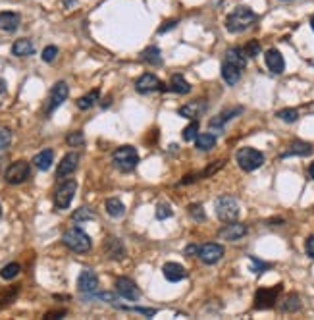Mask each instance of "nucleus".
<instances>
[{
  "mask_svg": "<svg viewBox=\"0 0 314 320\" xmlns=\"http://www.w3.org/2000/svg\"><path fill=\"white\" fill-rule=\"evenodd\" d=\"M257 14L252 12L249 6H237L228 17H226V29L229 33H243L249 27H252V24H257Z\"/></svg>",
  "mask_w": 314,
  "mask_h": 320,
  "instance_id": "f257e3e1",
  "label": "nucleus"
},
{
  "mask_svg": "<svg viewBox=\"0 0 314 320\" xmlns=\"http://www.w3.org/2000/svg\"><path fill=\"white\" fill-rule=\"evenodd\" d=\"M62 241L64 245L68 249H71L73 253H87V251H91V247H93V241L89 237V233H85L77 226L66 230L62 235Z\"/></svg>",
  "mask_w": 314,
  "mask_h": 320,
  "instance_id": "f03ea898",
  "label": "nucleus"
},
{
  "mask_svg": "<svg viewBox=\"0 0 314 320\" xmlns=\"http://www.w3.org/2000/svg\"><path fill=\"white\" fill-rule=\"evenodd\" d=\"M112 162L122 172H133L139 164V152L131 145H122L112 152Z\"/></svg>",
  "mask_w": 314,
  "mask_h": 320,
  "instance_id": "7ed1b4c3",
  "label": "nucleus"
},
{
  "mask_svg": "<svg viewBox=\"0 0 314 320\" xmlns=\"http://www.w3.org/2000/svg\"><path fill=\"white\" fill-rule=\"evenodd\" d=\"M235 160L241 170L254 172V170H259L264 164V154L260 151H257V149H252V147H243V149L237 151Z\"/></svg>",
  "mask_w": 314,
  "mask_h": 320,
  "instance_id": "20e7f679",
  "label": "nucleus"
},
{
  "mask_svg": "<svg viewBox=\"0 0 314 320\" xmlns=\"http://www.w3.org/2000/svg\"><path fill=\"white\" fill-rule=\"evenodd\" d=\"M214 208H216V216L220 218L222 222H235L237 218H239V203L231 195L218 197Z\"/></svg>",
  "mask_w": 314,
  "mask_h": 320,
  "instance_id": "39448f33",
  "label": "nucleus"
},
{
  "mask_svg": "<svg viewBox=\"0 0 314 320\" xmlns=\"http://www.w3.org/2000/svg\"><path fill=\"white\" fill-rule=\"evenodd\" d=\"M282 289H283L282 284L272 286V288H259L257 293H254V309H257V311L272 309V307L278 303V297L282 293Z\"/></svg>",
  "mask_w": 314,
  "mask_h": 320,
  "instance_id": "423d86ee",
  "label": "nucleus"
},
{
  "mask_svg": "<svg viewBox=\"0 0 314 320\" xmlns=\"http://www.w3.org/2000/svg\"><path fill=\"white\" fill-rule=\"evenodd\" d=\"M75 191H77V182L75 179H64L54 191V207L66 210L75 197Z\"/></svg>",
  "mask_w": 314,
  "mask_h": 320,
  "instance_id": "0eeeda50",
  "label": "nucleus"
},
{
  "mask_svg": "<svg viewBox=\"0 0 314 320\" xmlns=\"http://www.w3.org/2000/svg\"><path fill=\"white\" fill-rule=\"evenodd\" d=\"M31 176V166H29V162H25V160H16L14 164H10V168L6 170V182L12 185H17V184H24L27 177Z\"/></svg>",
  "mask_w": 314,
  "mask_h": 320,
  "instance_id": "6e6552de",
  "label": "nucleus"
},
{
  "mask_svg": "<svg viewBox=\"0 0 314 320\" xmlns=\"http://www.w3.org/2000/svg\"><path fill=\"white\" fill-rule=\"evenodd\" d=\"M68 95H70V87H68V83H66V81H58L54 87H52V91H50V96H48L47 116H50V114L54 112L56 108H58V106H60V104L68 98Z\"/></svg>",
  "mask_w": 314,
  "mask_h": 320,
  "instance_id": "1a4fd4ad",
  "label": "nucleus"
},
{
  "mask_svg": "<svg viewBox=\"0 0 314 320\" xmlns=\"http://www.w3.org/2000/svg\"><path fill=\"white\" fill-rule=\"evenodd\" d=\"M116 291H118V295H122L127 301H139V297H141V289L137 288V284L126 276L116 278Z\"/></svg>",
  "mask_w": 314,
  "mask_h": 320,
  "instance_id": "9d476101",
  "label": "nucleus"
},
{
  "mask_svg": "<svg viewBox=\"0 0 314 320\" xmlns=\"http://www.w3.org/2000/svg\"><path fill=\"white\" fill-rule=\"evenodd\" d=\"M96 288H99V276H96L93 270H89V268L81 270V274H79V278H77L79 293H83V295L89 297L96 291Z\"/></svg>",
  "mask_w": 314,
  "mask_h": 320,
  "instance_id": "9b49d317",
  "label": "nucleus"
},
{
  "mask_svg": "<svg viewBox=\"0 0 314 320\" xmlns=\"http://www.w3.org/2000/svg\"><path fill=\"white\" fill-rule=\"evenodd\" d=\"M135 89H137V93L147 95V93H154V91H164V85L154 73H143L141 77L135 81Z\"/></svg>",
  "mask_w": 314,
  "mask_h": 320,
  "instance_id": "f8f14e48",
  "label": "nucleus"
},
{
  "mask_svg": "<svg viewBox=\"0 0 314 320\" xmlns=\"http://www.w3.org/2000/svg\"><path fill=\"white\" fill-rule=\"evenodd\" d=\"M224 256V247L220 243H204L199 249V258L204 264H216Z\"/></svg>",
  "mask_w": 314,
  "mask_h": 320,
  "instance_id": "ddd939ff",
  "label": "nucleus"
},
{
  "mask_svg": "<svg viewBox=\"0 0 314 320\" xmlns=\"http://www.w3.org/2000/svg\"><path fill=\"white\" fill-rule=\"evenodd\" d=\"M77 164H79L77 152H68V154L60 160L58 168H56V177H58V179H64V177L71 176V174L77 170Z\"/></svg>",
  "mask_w": 314,
  "mask_h": 320,
  "instance_id": "4468645a",
  "label": "nucleus"
},
{
  "mask_svg": "<svg viewBox=\"0 0 314 320\" xmlns=\"http://www.w3.org/2000/svg\"><path fill=\"white\" fill-rule=\"evenodd\" d=\"M104 253L112 261H122L126 258V245L120 237H106L104 241Z\"/></svg>",
  "mask_w": 314,
  "mask_h": 320,
  "instance_id": "2eb2a0df",
  "label": "nucleus"
},
{
  "mask_svg": "<svg viewBox=\"0 0 314 320\" xmlns=\"http://www.w3.org/2000/svg\"><path fill=\"white\" fill-rule=\"evenodd\" d=\"M218 235L226 241H237L243 235H247V226L239 224V222H226V226L218 232Z\"/></svg>",
  "mask_w": 314,
  "mask_h": 320,
  "instance_id": "dca6fc26",
  "label": "nucleus"
},
{
  "mask_svg": "<svg viewBox=\"0 0 314 320\" xmlns=\"http://www.w3.org/2000/svg\"><path fill=\"white\" fill-rule=\"evenodd\" d=\"M264 60H266L268 70H270L272 73H276V75L283 73V70H285V60H283L282 52H280L278 48H270V50H266Z\"/></svg>",
  "mask_w": 314,
  "mask_h": 320,
  "instance_id": "f3484780",
  "label": "nucleus"
},
{
  "mask_svg": "<svg viewBox=\"0 0 314 320\" xmlns=\"http://www.w3.org/2000/svg\"><path fill=\"white\" fill-rule=\"evenodd\" d=\"M241 112H243V106H233V108H228V110L220 112L218 116H214L208 126H210L212 129H222L229 120H233V118H235V116H239Z\"/></svg>",
  "mask_w": 314,
  "mask_h": 320,
  "instance_id": "a211bd4d",
  "label": "nucleus"
},
{
  "mask_svg": "<svg viewBox=\"0 0 314 320\" xmlns=\"http://www.w3.org/2000/svg\"><path fill=\"white\" fill-rule=\"evenodd\" d=\"M204 110H206V103H204V101H191V103L183 104L178 112H180L181 118L195 120V118H199V116H201Z\"/></svg>",
  "mask_w": 314,
  "mask_h": 320,
  "instance_id": "6ab92c4d",
  "label": "nucleus"
},
{
  "mask_svg": "<svg viewBox=\"0 0 314 320\" xmlns=\"http://www.w3.org/2000/svg\"><path fill=\"white\" fill-rule=\"evenodd\" d=\"M241 73H243V68H239L233 62L224 60V64H222V79L226 81L228 85H235L237 81L241 79Z\"/></svg>",
  "mask_w": 314,
  "mask_h": 320,
  "instance_id": "aec40b11",
  "label": "nucleus"
},
{
  "mask_svg": "<svg viewBox=\"0 0 314 320\" xmlns=\"http://www.w3.org/2000/svg\"><path fill=\"white\" fill-rule=\"evenodd\" d=\"M162 274L168 282H180L187 278V270L180 263H166L162 266Z\"/></svg>",
  "mask_w": 314,
  "mask_h": 320,
  "instance_id": "412c9836",
  "label": "nucleus"
},
{
  "mask_svg": "<svg viewBox=\"0 0 314 320\" xmlns=\"http://www.w3.org/2000/svg\"><path fill=\"white\" fill-rule=\"evenodd\" d=\"M22 24V16L16 12H0V31L14 33Z\"/></svg>",
  "mask_w": 314,
  "mask_h": 320,
  "instance_id": "4be33fe9",
  "label": "nucleus"
},
{
  "mask_svg": "<svg viewBox=\"0 0 314 320\" xmlns=\"http://www.w3.org/2000/svg\"><path fill=\"white\" fill-rule=\"evenodd\" d=\"M312 145L306 143V141H301V139H295L293 143L289 145V149L285 152H282V158H287V156H308V154H312Z\"/></svg>",
  "mask_w": 314,
  "mask_h": 320,
  "instance_id": "5701e85b",
  "label": "nucleus"
},
{
  "mask_svg": "<svg viewBox=\"0 0 314 320\" xmlns=\"http://www.w3.org/2000/svg\"><path fill=\"white\" fill-rule=\"evenodd\" d=\"M52 162H54V151H52V149H43V151L37 152L35 158H33V164L39 170H43V172L50 168Z\"/></svg>",
  "mask_w": 314,
  "mask_h": 320,
  "instance_id": "b1692460",
  "label": "nucleus"
},
{
  "mask_svg": "<svg viewBox=\"0 0 314 320\" xmlns=\"http://www.w3.org/2000/svg\"><path fill=\"white\" fill-rule=\"evenodd\" d=\"M33 52H35V47H33V43L29 39H17L12 45V54L14 56L25 58V56H31Z\"/></svg>",
  "mask_w": 314,
  "mask_h": 320,
  "instance_id": "393cba45",
  "label": "nucleus"
},
{
  "mask_svg": "<svg viewBox=\"0 0 314 320\" xmlns=\"http://www.w3.org/2000/svg\"><path fill=\"white\" fill-rule=\"evenodd\" d=\"M170 89H172L173 93H178V95H187V93H191V83L183 75L175 73V75H172V79H170Z\"/></svg>",
  "mask_w": 314,
  "mask_h": 320,
  "instance_id": "a878e982",
  "label": "nucleus"
},
{
  "mask_svg": "<svg viewBox=\"0 0 314 320\" xmlns=\"http://www.w3.org/2000/svg\"><path fill=\"white\" fill-rule=\"evenodd\" d=\"M216 135L214 133H199V135L195 137V145L199 151H210V149H214L216 147Z\"/></svg>",
  "mask_w": 314,
  "mask_h": 320,
  "instance_id": "bb28decb",
  "label": "nucleus"
},
{
  "mask_svg": "<svg viewBox=\"0 0 314 320\" xmlns=\"http://www.w3.org/2000/svg\"><path fill=\"white\" fill-rule=\"evenodd\" d=\"M141 58L145 62H149L150 66H162V52H160V48L154 47V45L145 48L141 52Z\"/></svg>",
  "mask_w": 314,
  "mask_h": 320,
  "instance_id": "cd10ccee",
  "label": "nucleus"
},
{
  "mask_svg": "<svg viewBox=\"0 0 314 320\" xmlns=\"http://www.w3.org/2000/svg\"><path fill=\"white\" fill-rule=\"evenodd\" d=\"M301 307H303V303H301V297L297 293H289L282 301V305H280L282 312H297L301 311Z\"/></svg>",
  "mask_w": 314,
  "mask_h": 320,
  "instance_id": "c85d7f7f",
  "label": "nucleus"
},
{
  "mask_svg": "<svg viewBox=\"0 0 314 320\" xmlns=\"http://www.w3.org/2000/svg\"><path fill=\"white\" fill-rule=\"evenodd\" d=\"M99 96H101V91H99V89H93L91 93L79 96L77 98V108H81V110H89V108H93L94 104L99 103Z\"/></svg>",
  "mask_w": 314,
  "mask_h": 320,
  "instance_id": "c756f323",
  "label": "nucleus"
},
{
  "mask_svg": "<svg viewBox=\"0 0 314 320\" xmlns=\"http://www.w3.org/2000/svg\"><path fill=\"white\" fill-rule=\"evenodd\" d=\"M106 212H108V216L112 218H122L126 214V207H124V203L116 197H112V199L106 201Z\"/></svg>",
  "mask_w": 314,
  "mask_h": 320,
  "instance_id": "7c9ffc66",
  "label": "nucleus"
},
{
  "mask_svg": "<svg viewBox=\"0 0 314 320\" xmlns=\"http://www.w3.org/2000/svg\"><path fill=\"white\" fill-rule=\"evenodd\" d=\"M226 60L228 62H233V64H237L239 68H243L247 66V56H245L243 48H229L228 52H226Z\"/></svg>",
  "mask_w": 314,
  "mask_h": 320,
  "instance_id": "2f4dec72",
  "label": "nucleus"
},
{
  "mask_svg": "<svg viewBox=\"0 0 314 320\" xmlns=\"http://www.w3.org/2000/svg\"><path fill=\"white\" fill-rule=\"evenodd\" d=\"M17 293H19V286H12V288L4 289L2 293H0V309H4V307H8L16 301Z\"/></svg>",
  "mask_w": 314,
  "mask_h": 320,
  "instance_id": "473e14b6",
  "label": "nucleus"
},
{
  "mask_svg": "<svg viewBox=\"0 0 314 320\" xmlns=\"http://www.w3.org/2000/svg\"><path fill=\"white\" fill-rule=\"evenodd\" d=\"M19 272H22V266L17 263H10L0 270V278H4V280H14Z\"/></svg>",
  "mask_w": 314,
  "mask_h": 320,
  "instance_id": "72a5a7b5",
  "label": "nucleus"
},
{
  "mask_svg": "<svg viewBox=\"0 0 314 320\" xmlns=\"http://www.w3.org/2000/svg\"><path fill=\"white\" fill-rule=\"evenodd\" d=\"M276 118H280L282 122H287V124H293V122L299 120V112L295 108H282L276 112Z\"/></svg>",
  "mask_w": 314,
  "mask_h": 320,
  "instance_id": "f704fd0d",
  "label": "nucleus"
},
{
  "mask_svg": "<svg viewBox=\"0 0 314 320\" xmlns=\"http://www.w3.org/2000/svg\"><path fill=\"white\" fill-rule=\"evenodd\" d=\"M71 218H73V222H87V220H94V214L91 208L81 207L71 214Z\"/></svg>",
  "mask_w": 314,
  "mask_h": 320,
  "instance_id": "c9c22d12",
  "label": "nucleus"
},
{
  "mask_svg": "<svg viewBox=\"0 0 314 320\" xmlns=\"http://www.w3.org/2000/svg\"><path fill=\"white\" fill-rule=\"evenodd\" d=\"M197 135H199V120H191L187 128H183V139L185 141H195Z\"/></svg>",
  "mask_w": 314,
  "mask_h": 320,
  "instance_id": "e433bc0d",
  "label": "nucleus"
},
{
  "mask_svg": "<svg viewBox=\"0 0 314 320\" xmlns=\"http://www.w3.org/2000/svg\"><path fill=\"white\" fill-rule=\"evenodd\" d=\"M187 210H189V216L195 218L197 222H203L204 218H206V214H204V210H203V205H199V203H195V205H189Z\"/></svg>",
  "mask_w": 314,
  "mask_h": 320,
  "instance_id": "4c0bfd02",
  "label": "nucleus"
},
{
  "mask_svg": "<svg viewBox=\"0 0 314 320\" xmlns=\"http://www.w3.org/2000/svg\"><path fill=\"white\" fill-rule=\"evenodd\" d=\"M249 258H251V263H252V272L257 274V276L272 268V264H270V263H262V261H259L257 256H249Z\"/></svg>",
  "mask_w": 314,
  "mask_h": 320,
  "instance_id": "58836bf2",
  "label": "nucleus"
},
{
  "mask_svg": "<svg viewBox=\"0 0 314 320\" xmlns=\"http://www.w3.org/2000/svg\"><path fill=\"white\" fill-rule=\"evenodd\" d=\"M173 214L172 207H170V203H158L156 207V218L158 220H166V218H170Z\"/></svg>",
  "mask_w": 314,
  "mask_h": 320,
  "instance_id": "ea45409f",
  "label": "nucleus"
},
{
  "mask_svg": "<svg viewBox=\"0 0 314 320\" xmlns=\"http://www.w3.org/2000/svg\"><path fill=\"white\" fill-rule=\"evenodd\" d=\"M243 52L247 58H254L260 52V43L259 41H249V43L243 47Z\"/></svg>",
  "mask_w": 314,
  "mask_h": 320,
  "instance_id": "a19ab883",
  "label": "nucleus"
},
{
  "mask_svg": "<svg viewBox=\"0 0 314 320\" xmlns=\"http://www.w3.org/2000/svg\"><path fill=\"white\" fill-rule=\"evenodd\" d=\"M66 143L70 147H79V145L85 143V137H83V131H71L70 135L66 137Z\"/></svg>",
  "mask_w": 314,
  "mask_h": 320,
  "instance_id": "79ce46f5",
  "label": "nucleus"
},
{
  "mask_svg": "<svg viewBox=\"0 0 314 320\" xmlns=\"http://www.w3.org/2000/svg\"><path fill=\"white\" fill-rule=\"evenodd\" d=\"M12 143V131L8 128H0V151L8 149Z\"/></svg>",
  "mask_w": 314,
  "mask_h": 320,
  "instance_id": "37998d69",
  "label": "nucleus"
},
{
  "mask_svg": "<svg viewBox=\"0 0 314 320\" xmlns=\"http://www.w3.org/2000/svg\"><path fill=\"white\" fill-rule=\"evenodd\" d=\"M41 56H43V60H45L47 64H50V62H54L56 56H58V48H56L54 45H48V47H45Z\"/></svg>",
  "mask_w": 314,
  "mask_h": 320,
  "instance_id": "c03bdc74",
  "label": "nucleus"
},
{
  "mask_svg": "<svg viewBox=\"0 0 314 320\" xmlns=\"http://www.w3.org/2000/svg\"><path fill=\"white\" fill-rule=\"evenodd\" d=\"M222 166H224V160H216V162H212L210 166H206V170H204L201 176H204V177H206V176H212V174H216V172H218V170H220Z\"/></svg>",
  "mask_w": 314,
  "mask_h": 320,
  "instance_id": "a18cd8bd",
  "label": "nucleus"
},
{
  "mask_svg": "<svg viewBox=\"0 0 314 320\" xmlns=\"http://www.w3.org/2000/svg\"><path fill=\"white\" fill-rule=\"evenodd\" d=\"M126 311H133V312H141L145 316H154L156 314V309H143V307H122Z\"/></svg>",
  "mask_w": 314,
  "mask_h": 320,
  "instance_id": "49530a36",
  "label": "nucleus"
},
{
  "mask_svg": "<svg viewBox=\"0 0 314 320\" xmlns=\"http://www.w3.org/2000/svg\"><path fill=\"white\" fill-rule=\"evenodd\" d=\"M180 24V22H178V19H170V22H164V24H162V27H158V35H164V33H168V31H172L173 27H175V25Z\"/></svg>",
  "mask_w": 314,
  "mask_h": 320,
  "instance_id": "de8ad7c7",
  "label": "nucleus"
},
{
  "mask_svg": "<svg viewBox=\"0 0 314 320\" xmlns=\"http://www.w3.org/2000/svg\"><path fill=\"white\" fill-rule=\"evenodd\" d=\"M89 297L101 299V301H110V303H116V295H114V293H108V291H104V293H93V295H89Z\"/></svg>",
  "mask_w": 314,
  "mask_h": 320,
  "instance_id": "09e8293b",
  "label": "nucleus"
},
{
  "mask_svg": "<svg viewBox=\"0 0 314 320\" xmlns=\"http://www.w3.org/2000/svg\"><path fill=\"white\" fill-rule=\"evenodd\" d=\"M305 251H306V255L310 256V258H314V235H308V237H306Z\"/></svg>",
  "mask_w": 314,
  "mask_h": 320,
  "instance_id": "8fccbe9b",
  "label": "nucleus"
},
{
  "mask_svg": "<svg viewBox=\"0 0 314 320\" xmlns=\"http://www.w3.org/2000/svg\"><path fill=\"white\" fill-rule=\"evenodd\" d=\"M199 245H197V243H191V245H187V247H185V255L187 256H199Z\"/></svg>",
  "mask_w": 314,
  "mask_h": 320,
  "instance_id": "3c124183",
  "label": "nucleus"
},
{
  "mask_svg": "<svg viewBox=\"0 0 314 320\" xmlns=\"http://www.w3.org/2000/svg\"><path fill=\"white\" fill-rule=\"evenodd\" d=\"M66 314H68V312L64 311H52V312H47V314H45V318H62V316H66Z\"/></svg>",
  "mask_w": 314,
  "mask_h": 320,
  "instance_id": "603ef678",
  "label": "nucleus"
},
{
  "mask_svg": "<svg viewBox=\"0 0 314 320\" xmlns=\"http://www.w3.org/2000/svg\"><path fill=\"white\" fill-rule=\"evenodd\" d=\"M6 93V81L0 77V95H4Z\"/></svg>",
  "mask_w": 314,
  "mask_h": 320,
  "instance_id": "864d4df0",
  "label": "nucleus"
},
{
  "mask_svg": "<svg viewBox=\"0 0 314 320\" xmlns=\"http://www.w3.org/2000/svg\"><path fill=\"white\" fill-rule=\"evenodd\" d=\"M62 4L64 6H73V4H75V0H62Z\"/></svg>",
  "mask_w": 314,
  "mask_h": 320,
  "instance_id": "5fc2aeb1",
  "label": "nucleus"
},
{
  "mask_svg": "<svg viewBox=\"0 0 314 320\" xmlns=\"http://www.w3.org/2000/svg\"><path fill=\"white\" fill-rule=\"evenodd\" d=\"M308 176H310L314 179V162L310 164V166H308Z\"/></svg>",
  "mask_w": 314,
  "mask_h": 320,
  "instance_id": "6e6d98bb",
  "label": "nucleus"
},
{
  "mask_svg": "<svg viewBox=\"0 0 314 320\" xmlns=\"http://www.w3.org/2000/svg\"><path fill=\"white\" fill-rule=\"evenodd\" d=\"M310 27H312V31H314V14H312V17H310Z\"/></svg>",
  "mask_w": 314,
  "mask_h": 320,
  "instance_id": "4d7b16f0",
  "label": "nucleus"
},
{
  "mask_svg": "<svg viewBox=\"0 0 314 320\" xmlns=\"http://www.w3.org/2000/svg\"><path fill=\"white\" fill-rule=\"evenodd\" d=\"M0 216H2V207H0Z\"/></svg>",
  "mask_w": 314,
  "mask_h": 320,
  "instance_id": "13d9d810",
  "label": "nucleus"
}]
</instances>
